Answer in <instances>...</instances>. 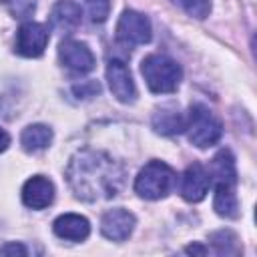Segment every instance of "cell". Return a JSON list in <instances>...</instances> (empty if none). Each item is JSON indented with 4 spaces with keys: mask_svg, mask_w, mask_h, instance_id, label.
I'll return each instance as SVG.
<instances>
[{
    "mask_svg": "<svg viewBox=\"0 0 257 257\" xmlns=\"http://www.w3.org/2000/svg\"><path fill=\"white\" fill-rule=\"evenodd\" d=\"M84 6L92 22H104L110 14V0H84Z\"/></svg>",
    "mask_w": 257,
    "mask_h": 257,
    "instance_id": "cell-21",
    "label": "cell"
},
{
    "mask_svg": "<svg viewBox=\"0 0 257 257\" xmlns=\"http://www.w3.org/2000/svg\"><path fill=\"white\" fill-rule=\"evenodd\" d=\"M22 201L30 209H44L54 201V185L50 179L36 175L22 187Z\"/></svg>",
    "mask_w": 257,
    "mask_h": 257,
    "instance_id": "cell-11",
    "label": "cell"
},
{
    "mask_svg": "<svg viewBox=\"0 0 257 257\" xmlns=\"http://www.w3.org/2000/svg\"><path fill=\"white\" fill-rule=\"evenodd\" d=\"M135 225H137L135 215L131 211H126V209L116 207V209H110V211H106L102 215L100 233L110 241H124L133 233Z\"/></svg>",
    "mask_w": 257,
    "mask_h": 257,
    "instance_id": "cell-10",
    "label": "cell"
},
{
    "mask_svg": "<svg viewBox=\"0 0 257 257\" xmlns=\"http://www.w3.org/2000/svg\"><path fill=\"white\" fill-rule=\"evenodd\" d=\"M8 145H10V135H8L4 128H0V153H2V151H6V149H8Z\"/></svg>",
    "mask_w": 257,
    "mask_h": 257,
    "instance_id": "cell-24",
    "label": "cell"
},
{
    "mask_svg": "<svg viewBox=\"0 0 257 257\" xmlns=\"http://www.w3.org/2000/svg\"><path fill=\"white\" fill-rule=\"evenodd\" d=\"M58 56H60V62L66 68H70L72 72L84 74V72H90L94 68V54L84 42L62 40L58 46Z\"/></svg>",
    "mask_w": 257,
    "mask_h": 257,
    "instance_id": "cell-8",
    "label": "cell"
},
{
    "mask_svg": "<svg viewBox=\"0 0 257 257\" xmlns=\"http://www.w3.org/2000/svg\"><path fill=\"white\" fill-rule=\"evenodd\" d=\"M48 28L40 22H26L18 28L16 32V44H14V50L20 54V56H26V58H36L44 52L46 44H48Z\"/></svg>",
    "mask_w": 257,
    "mask_h": 257,
    "instance_id": "cell-6",
    "label": "cell"
},
{
    "mask_svg": "<svg viewBox=\"0 0 257 257\" xmlns=\"http://www.w3.org/2000/svg\"><path fill=\"white\" fill-rule=\"evenodd\" d=\"M185 126H187V118L175 106L159 108L153 116V128L161 135H177V133L185 131Z\"/></svg>",
    "mask_w": 257,
    "mask_h": 257,
    "instance_id": "cell-15",
    "label": "cell"
},
{
    "mask_svg": "<svg viewBox=\"0 0 257 257\" xmlns=\"http://www.w3.org/2000/svg\"><path fill=\"white\" fill-rule=\"evenodd\" d=\"M187 137L189 141L199 147V149H207L213 147L221 135H223V124L221 120L215 116L213 110H209L205 104H193L187 116Z\"/></svg>",
    "mask_w": 257,
    "mask_h": 257,
    "instance_id": "cell-4",
    "label": "cell"
},
{
    "mask_svg": "<svg viewBox=\"0 0 257 257\" xmlns=\"http://www.w3.org/2000/svg\"><path fill=\"white\" fill-rule=\"evenodd\" d=\"M50 141H52V128H48L46 124H28L20 135V143L28 153L44 151L50 145Z\"/></svg>",
    "mask_w": 257,
    "mask_h": 257,
    "instance_id": "cell-17",
    "label": "cell"
},
{
    "mask_svg": "<svg viewBox=\"0 0 257 257\" xmlns=\"http://www.w3.org/2000/svg\"><path fill=\"white\" fill-rule=\"evenodd\" d=\"M209 177L211 183H225V185H235L237 183V171H235V159L229 149H221L209 167Z\"/></svg>",
    "mask_w": 257,
    "mask_h": 257,
    "instance_id": "cell-14",
    "label": "cell"
},
{
    "mask_svg": "<svg viewBox=\"0 0 257 257\" xmlns=\"http://www.w3.org/2000/svg\"><path fill=\"white\" fill-rule=\"evenodd\" d=\"M116 38L122 44H147L151 40V22L137 10H124L116 24Z\"/></svg>",
    "mask_w": 257,
    "mask_h": 257,
    "instance_id": "cell-5",
    "label": "cell"
},
{
    "mask_svg": "<svg viewBox=\"0 0 257 257\" xmlns=\"http://www.w3.org/2000/svg\"><path fill=\"white\" fill-rule=\"evenodd\" d=\"M175 181H177L175 171L167 163L151 161L139 171V175L135 179V191L143 199L157 201V199H163L171 193Z\"/></svg>",
    "mask_w": 257,
    "mask_h": 257,
    "instance_id": "cell-3",
    "label": "cell"
},
{
    "mask_svg": "<svg viewBox=\"0 0 257 257\" xmlns=\"http://www.w3.org/2000/svg\"><path fill=\"white\" fill-rule=\"evenodd\" d=\"M52 229L56 233V237L66 239V241H84L90 233V223L86 217L76 215V213H64L60 217H56V221L52 223Z\"/></svg>",
    "mask_w": 257,
    "mask_h": 257,
    "instance_id": "cell-12",
    "label": "cell"
},
{
    "mask_svg": "<svg viewBox=\"0 0 257 257\" xmlns=\"http://www.w3.org/2000/svg\"><path fill=\"white\" fill-rule=\"evenodd\" d=\"M213 209L217 215L233 219L239 215V201L235 195V185H225V183H215V199H213Z\"/></svg>",
    "mask_w": 257,
    "mask_h": 257,
    "instance_id": "cell-16",
    "label": "cell"
},
{
    "mask_svg": "<svg viewBox=\"0 0 257 257\" xmlns=\"http://www.w3.org/2000/svg\"><path fill=\"white\" fill-rule=\"evenodd\" d=\"M66 179L74 195L82 201L114 197L124 183V169L102 151H78L66 169Z\"/></svg>",
    "mask_w": 257,
    "mask_h": 257,
    "instance_id": "cell-1",
    "label": "cell"
},
{
    "mask_svg": "<svg viewBox=\"0 0 257 257\" xmlns=\"http://www.w3.org/2000/svg\"><path fill=\"white\" fill-rule=\"evenodd\" d=\"M72 90H74V94H78L80 98H90V96H94V94L100 92V84L94 82V80H84V82L76 84Z\"/></svg>",
    "mask_w": 257,
    "mask_h": 257,
    "instance_id": "cell-22",
    "label": "cell"
},
{
    "mask_svg": "<svg viewBox=\"0 0 257 257\" xmlns=\"http://www.w3.org/2000/svg\"><path fill=\"white\" fill-rule=\"evenodd\" d=\"M0 255H26V249L20 243H6L0 247Z\"/></svg>",
    "mask_w": 257,
    "mask_h": 257,
    "instance_id": "cell-23",
    "label": "cell"
},
{
    "mask_svg": "<svg viewBox=\"0 0 257 257\" xmlns=\"http://www.w3.org/2000/svg\"><path fill=\"white\" fill-rule=\"evenodd\" d=\"M211 243L215 247V251L219 255H237L239 253V241H237V235L229 229H221V231H215L211 233Z\"/></svg>",
    "mask_w": 257,
    "mask_h": 257,
    "instance_id": "cell-18",
    "label": "cell"
},
{
    "mask_svg": "<svg viewBox=\"0 0 257 257\" xmlns=\"http://www.w3.org/2000/svg\"><path fill=\"white\" fill-rule=\"evenodd\" d=\"M141 72L147 86L157 94L175 92L183 78L181 66L165 54H149L141 64Z\"/></svg>",
    "mask_w": 257,
    "mask_h": 257,
    "instance_id": "cell-2",
    "label": "cell"
},
{
    "mask_svg": "<svg viewBox=\"0 0 257 257\" xmlns=\"http://www.w3.org/2000/svg\"><path fill=\"white\" fill-rule=\"evenodd\" d=\"M211 187V177L209 171L201 165V163H193L185 169L183 177H181V185H179V193L183 195L185 201L189 203H199L205 199L207 191Z\"/></svg>",
    "mask_w": 257,
    "mask_h": 257,
    "instance_id": "cell-7",
    "label": "cell"
},
{
    "mask_svg": "<svg viewBox=\"0 0 257 257\" xmlns=\"http://www.w3.org/2000/svg\"><path fill=\"white\" fill-rule=\"evenodd\" d=\"M106 80L110 86V92L120 102H133L137 98V86L131 76V70L122 60H110L106 66Z\"/></svg>",
    "mask_w": 257,
    "mask_h": 257,
    "instance_id": "cell-9",
    "label": "cell"
},
{
    "mask_svg": "<svg viewBox=\"0 0 257 257\" xmlns=\"http://www.w3.org/2000/svg\"><path fill=\"white\" fill-rule=\"evenodd\" d=\"M2 2L10 10V14L18 20H24V18L32 16V12L36 8V0H2Z\"/></svg>",
    "mask_w": 257,
    "mask_h": 257,
    "instance_id": "cell-20",
    "label": "cell"
},
{
    "mask_svg": "<svg viewBox=\"0 0 257 257\" xmlns=\"http://www.w3.org/2000/svg\"><path fill=\"white\" fill-rule=\"evenodd\" d=\"M50 24L62 34H70L80 24V8L72 0H60L50 12Z\"/></svg>",
    "mask_w": 257,
    "mask_h": 257,
    "instance_id": "cell-13",
    "label": "cell"
},
{
    "mask_svg": "<svg viewBox=\"0 0 257 257\" xmlns=\"http://www.w3.org/2000/svg\"><path fill=\"white\" fill-rule=\"evenodd\" d=\"M171 2H175L189 16H195V18H207L211 12V0H171Z\"/></svg>",
    "mask_w": 257,
    "mask_h": 257,
    "instance_id": "cell-19",
    "label": "cell"
},
{
    "mask_svg": "<svg viewBox=\"0 0 257 257\" xmlns=\"http://www.w3.org/2000/svg\"><path fill=\"white\" fill-rule=\"evenodd\" d=\"M185 251H187V253H201V255H205V253H207V249H205V247H201V245H189Z\"/></svg>",
    "mask_w": 257,
    "mask_h": 257,
    "instance_id": "cell-25",
    "label": "cell"
}]
</instances>
